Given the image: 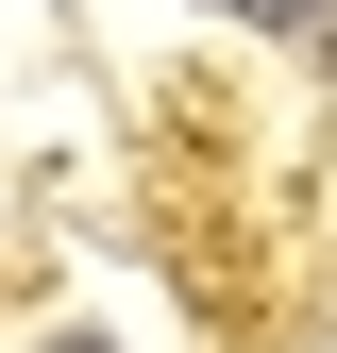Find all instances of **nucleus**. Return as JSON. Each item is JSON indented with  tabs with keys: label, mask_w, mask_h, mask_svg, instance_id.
I'll list each match as a JSON object with an SVG mask.
<instances>
[{
	"label": "nucleus",
	"mask_w": 337,
	"mask_h": 353,
	"mask_svg": "<svg viewBox=\"0 0 337 353\" xmlns=\"http://www.w3.org/2000/svg\"><path fill=\"white\" fill-rule=\"evenodd\" d=\"M202 17H253V34H320V0H202Z\"/></svg>",
	"instance_id": "nucleus-1"
},
{
	"label": "nucleus",
	"mask_w": 337,
	"mask_h": 353,
	"mask_svg": "<svg viewBox=\"0 0 337 353\" xmlns=\"http://www.w3.org/2000/svg\"><path fill=\"white\" fill-rule=\"evenodd\" d=\"M320 51H337V0H320Z\"/></svg>",
	"instance_id": "nucleus-2"
},
{
	"label": "nucleus",
	"mask_w": 337,
	"mask_h": 353,
	"mask_svg": "<svg viewBox=\"0 0 337 353\" xmlns=\"http://www.w3.org/2000/svg\"><path fill=\"white\" fill-rule=\"evenodd\" d=\"M51 353H102V336H51Z\"/></svg>",
	"instance_id": "nucleus-3"
}]
</instances>
